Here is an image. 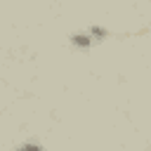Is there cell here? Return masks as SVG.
<instances>
[{"instance_id": "6da1fadb", "label": "cell", "mask_w": 151, "mask_h": 151, "mask_svg": "<svg viewBox=\"0 0 151 151\" xmlns=\"http://www.w3.org/2000/svg\"><path fill=\"white\" fill-rule=\"evenodd\" d=\"M71 45L73 47H80V50H87V47L94 45V38L90 33H73L71 35Z\"/></svg>"}, {"instance_id": "7a4b0ae2", "label": "cell", "mask_w": 151, "mask_h": 151, "mask_svg": "<svg viewBox=\"0 0 151 151\" xmlns=\"http://www.w3.org/2000/svg\"><path fill=\"white\" fill-rule=\"evenodd\" d=\"M17 151H45V149H42L38 142H26V144H21Z\"/></svg>"}]
</instances>
